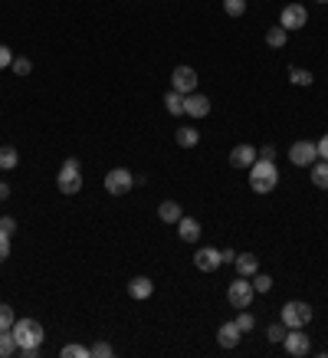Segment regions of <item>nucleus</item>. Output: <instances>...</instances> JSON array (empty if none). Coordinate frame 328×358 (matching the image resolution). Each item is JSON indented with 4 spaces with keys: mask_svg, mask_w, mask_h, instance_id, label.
Masks as SVG:
<instances>
[{
    "mask_svg": "<svg viewBox=\"0 0 328 358\" xmlns=\"http://www.w3.org/2000/svg\"><path fill=\"white\" fill-rule=\"evenodd\" d=\"M10 332H14L16 345H20V352H16V355H23V358L36 355V352H40V345H43V339H46L43 326H40L36 319H16Z\"/></svg>",
    "mask_w": 328,
    "mask_h": 358,
    "instance_id": "nucleus-1",
    "label": "nucleus"
},
{
    "mask_svg": "<svg viewBox=\"0 0 328 358\" xmlns=\"http://www.w3.org/2000/svg\"><path fill=\"white\" fill-rule=\"evenodd\" d=\"M276 184H279V168H276V161L256 158L253 168H250V188H253L256 194H269V191H276Z\"/></svg>",
    "mask_w": 328,
    "mask_h": 358,
    "instance_id": "nucleus-2",
    "label": "nucleus"
},
{
    "mask_svg": "<svg viewBox=\"0 0 328 358\" xmlns=\"http://www.w3.org/2000/svg\"><path fill=\"white\" fill-rule=\"evenodd\" d=\"M82 164H79V158H66L60 168V175H56V188H60V194H79L82 191Z\"/></svg>",
    "mask_w": 328,
    "mask_h": 358,
    "instance_id": "nucleus-3",
    "label": "nucleus"
},
{
    "mask_svg": "<svg viewBox=\"0 0 328 358\" xmlns=\"http://www.w3.org/2000/svg\"><path fill=\"white\" fill-rule=\"evenodd\" d=\"M279 322L285 328H305L312 322V306L302 302V299H289L283 306V313H279Z\"/></svg>",
    "mask_w": 328,
    "mask_h": 358,
    "instance_id": "nucleus-4",
    "label": "nucleus"
},
{
    "mask_svg": "<svg viewBox=\"0 0 328 358\" xmlns=\"http://www.w3.org/2000/svg\"><path fill=\"white\" fill-rule=\"evenodd\" d=\"M253 296H256V289H253V283H250V276H237L233 283L226 286V299H230V306L233 309H250V302H253Z\"/></svg>",
    "mask_w": 328,
    "mask_h": 358,
    "instance_id": "nucleus-5",
    "label": "nucleus"
},
{
    "mask_svg": "<svg viewBox=\"0 0 328 358\" xmlns=\"http://www.w3.org/2000/svg\"><path fill=\"white\" fill-rule=\"evenodd\" d=\"M134 188V175L128 171V168H112L108 175H105V191L112 197H121V194H128Z\"/></svg>",
    "mask_w": 328,
    "mask_h": 358,
    "instance_id": "nucleus-6",
    "label": "nucleus"
},
{
    "mask_svg": "<svg viewBox=\"0 0 328 358\" xmlns=\"http://www.w3.org/2000/svg\"><path fill=\"white\" fill-rule=\"evenodd\" d=\"M289 161L296 164V168H312V164L318 161V148H315V142H309V138L292 142V148H289Z\"/></svg>",
    "mask_w": 328,
    "mask_h": 358,
    "instance_id": "nucleus-7",
    "label": "nucleus"
},
{
    "mask_svg": "<svg viewBox=\"0 0 328 358\" xmlns=\"http://www.w3.org/2000/svg\"><path fill=\"white\" fill-rule=\"evenodd\" d=\"M283 348L292 358H305L309 352H312V339H309L302 328H289V332H285V339H283Z\"/></svg>",
    "mask_w": 328,
    "mask_h": 358,
    "instance_id": "nucleus-8",
    "label": "nucleus"
},
{
    "mask_svg": "<svg viewBox=\"0 0 328 358\" xmlns=\"http://www.w3.org/2000/svg\"><path fill=\"white\" fill-rule=\"evenodd\" d=\"M305 23H309V10L302 3H285L283 14H279V27H285V30H302Z\"/></svg>",
    "mask_w": 328,
    "mask_h": 358,
    "instance_id": "nucleus-9",
    "label": "nucleus"
},
{
    "mask_svg": "<svg viewBox=\"0 0 328 358\" xmlns=\"http://www.w3.org/2000/svg\"><path fill=\"white\" fill-rule=\"evenodd\" d=\"M171 89L180 92V96H191L197 89V73L191 66H178L174 73H171Z\"/></svg>",
    "mask_w": 328,
    "mask_h": 358,
    "instance_id": "nucleus-10",
    "label": "nucleus"
},
{
    "mask_svg": "<svg viewBox=\"0 0 328 358\" xmlns=\"http://www.w3.org/2000/svg\"><path fill=\"white\" fill-rule=\"evenodd\" d=\"M194 267L200 269V273H217V269L224 267V256H220L217 247H200L194 254Z\"/></svg>",
    "mask_w": 328,
    "mask_h": 358,
    "instance_id": "nucleus-11",
    "label": "nucleus"
},
{
    "mask_svg": "<svg viewBox=\"0 0 328 358\" xmlns=\"http://www.w3.org/2000/svg\"><path fill=\"white\" fill-rule=\"evenodd\" d=\"M184 115H191V119H207L210 115V99L207 96H200V92L184 96Z\"/></svg>",
    "mask_w": 328,
    "mask_h": 358,
    "instance_id": "nucleus-12",
    "label": "nucleus"
},
{
    "mask_svg": "<svg viewBox=\"0 0 328 358\" xmlns=\"http://www.w3.org/2000/svg\"><path fill=\"white\" fill-rule=\"evenodd\" d=\"M256 158H259V151H256L253 145H237V148L230 151V164H233L237 171H243V168L250 171V168H253V161H256Z\"/></svg>",
    "mask_w": 328,
    "mask_h": 358,
    "instance_id": "nucleus-13",
    "label": "nucleus"
},
{
    "mask_svg": "<svg viewBox=\"0 0 328 358\" xmlns=\"http://www.w3.org/2000/svg\"><path fill=\"white\" fill-rule=\"evenodd\" d=\"M217 342H220V348H237L243 342V332H239L237 322H224L217 328Z\"/></svg>",
    "mask_w": 328,
    "mask_h": 358,
    "instance_id": "nucleus-14",
    "label": "nucleus"
},
{
    "mask_svg": "<svg viewBox=\"0 0 328 358\" xmlns=\"http://www.w3.org/2000/svg\"><path fill=\"white\" fill-rule=\"evenodd\" d=\"M178 237L184 240V243H197V240H200V221L184 214V217L178 221Z\"/></svg>",
    "mask_w": 328,
    "mask_h": 358,
    "instance_id": "nucleus-15",
    "label": "nucleus"
},
{
    "mask_svg": "<svg viewBox=\"0 0 328 358\" xmlns=\"http://www.w3.org/2000/svg\"><path fill=\"white\" fill-rule=\"evenodd\" d=\"M233 267H237V276H253V273H259V256L256 254H237Z\"/></svg>",
    "mask_w": 328,
    "mask_h": 358,
    "instance_id": "nucleus-16",
    "label": "nucleus"
},
{
    "mask_svg": "<svg viewBox=\"0 0 328 358\" xmlns=\"http://www.w3.org/2000/svg\"><path fill=\"white\" fill-rule=\"evenodd\" d=\"M154 293V283H151L148 276H134L132 283H128V296L132 299H151Z\"/></svg>",
    "mask_w": 328,
    "mask_h": 358,
    "instance_id": "nucleus-17",
    "label": "nucleus"
},
{
    "mask_svg": "<svg viewBox=\"0 0 328 358\" xmlns=\"http://www.w3.org/2000/svg\"><path fill=\"white\" fill-rule=\"evenodd\" d=\"M158 217H161V224H178L180 217H184V210H180L178 201H161V208H158Z\"/></svg>",
    "mask_w": 328,
    "mask_h": 358,
    "instance_id": "nucleus-18",
    "label": "nucleus"
},
{
    "mask_svg": "<svg viewBox=\"0 0 328 358\" xmlns=\"http://www.w3.org/2000/svg\"><path fill=\"white\" fill-rule=\"evenodd\" d=\"M174 142H178L180 148H194L197 142H200V132H197V128H191V125H184V128H178V132H174Z\"/></svg>",
    "mask_w": 328,
    "mask_h": 358,
    "instance_id": "nucleus-19",
    "label": "nucleus"
},
{
    "mask_svg": "<svg viewBox=\"0 0 328 358\" xmlns=\"http://www.w3.org/2000/svg\"><path fill=\"white\" fill-rule=\"evenodd\" d=\"M289 82L305 89V86H312V82H315V76L309 73V69H302V66H289Z\"/></svg>",
    "mask_w": 328,
    "mask_h": 358,
    "instance_id": "nucleus-20",
    "label": "nucleus"
},
{
    "mask_svg": "<svg viewBox=\"0 0 328 358\" xmlns=\"http://www.w3.org/2000/svg\"><path fill=\"white\" fill-rule=\"evenodd\" d=\"M16 164H20V151H16L14 145H3V148H0V168H3V171H14Z\"/></svg>",
    "mask_w": 328,
    "mask_h": 358,
    "instance_id": "nucleus-21",
    "label": "nucleus"
},
{
    "mask_svg": "<svg viewBox=\"0 0 328 358\" xmlns=\"http://www.w3.org/2000/svg\"><path fill=\"white\" fill-rule=\"evenodd\" d=\"M309 171H312V184H315V188L328 191V161H315Z\"/></svg>",
    "mask_w": 328,
    "mask_h": 358,
    "instance_id": "nucleus-22",
    "label": "nucleus"
},
{
    "mask_svg": "<svg viewBox=\"0 0 328 358\" xmlns=\"http://www.w3.org/2000/svg\"><path fill=\"white\" fill-rule=\"evenodd\" d=\"M285 40H289V30H285V27H269L266 30V43L272 46V49H283Z\"/></svg>",
    "mask_w": 328,
    "mask_h": 358,
    "instance_id": "nucleus-23",
    "label": "nucleus"
},
{
    "mask_svg": "<svg viewBox=\"0 0 328 358\" xmlns=\"http://www.w3.org/2000/svg\"><path fill=\"white\" fill-rule=\"evenodd\" d=\"M20 352V345H16L14 332H0V358H10Z\"/></svg>",
    "mask_w": 328,
    "mask_h": 358,
    "instance_id": "nucleus-24",
    "label": "nucleus"
},
{
    "mask_svg": "<svg viewBox=\"0 0 328 358\" xmlns=\"http://www.w3.org/2000/svg\"><path fill=\"white\" fill-rule=\"evenodd\" d=\"M164 109H167L171 115H184V96L171 89L167 96H164Z\"/></svg>",
    "mask_w": 328,
    "mask_h": 358,
    "instance_id": "nucleus-25",
    "label": "nucleus"
},
{
    "mask_svg": "<svg viewBox=\"0 0 328 358\" xmlns=\"http://www.w3.org/2000/svg\"><path fill=\"white\" fill-rule=\"evenodd\" d=\"M14 322H16L14 309H10L7 302H0V332H10V328H14Z\"/></svg>",
    "mask_w": 328,
    "mask_h": 358,
    "instance_id": "nucleus-26",
    "label": "nucleus"
},
{
    "mask_svg": "<svg viewBox=\"0 0 328 358\" xmlns=\"http://www.w3.org/2000/svg\"><path fill=\"white\" fill-rule=\"evenodd\" d=\"M233 322L239 326V332H243V335H246V332H253V328H256V319H253L250 313H246V309H239V315L233 319Z\"/></svg>",
    "mask_w": 328,
    "mask_h": 358,
    "instance_id": "nucleus-27",
    "label": "nucleus"
},
{
    "mask_svg": "<svg viewBox=\"0 0 328 358\" xmlns=\"http://www.w3.org/2000/svg\"><path fill=\"white\" fill-rule=\"evenodd\" d=\"M224 14L226 16H243L246 14V0H224Z\"/></svg>",
    "mask_w": 328,
    "mask_h": 358,
    "instance_id": "nucleus-28",
    "label": "nucleus"
},
{
    "mask_svg": "<svg viewBox=\"0 0 328 358\" xmlns=\"http://www.w3.org/2000/svg\"><path fill=\"white\" fill-rule=\"evenodd\" d=\"M253 289L256 293H269L272 289V276L269 273H253Z\"/></svg>",
    "mask_w": 328,
    "mask_h": 358,
    "instance_id": "nucleus-29",
    "label": "nucleus"
},
{
    "mask_svg": "<svg viewBox=\"0 0 328 358\" xmlns=\"http://www.w3.org/2000/svg\"><path fill=\"white\" fill-rule=\"evenodd\" d=\"M10 69H14L16 76H30V73H33V63L27 60V56H14V63H10Z\"/></svg>",
    "mask_w": 328,
    "mask_h": 358,
    "instance_id": "nucleus-30",
    "label": "nucleus"
},
{
    "mask_svg": "<svg viewBox=\"0 0 328 358\" xmlns=\"http://www.w3.org/2000/svg\"><path fill=\"white\" fill-rule=\"evenodd\" d=\"M285 332H289V328H285L283 322H272V326L266 328V339H269V342H279V345H283V339H285Z\"/></svg>",
    "mask_w": 328,
    "mask_h": 358,
    "instance_id": "nucleus-31",
    "label": "nucleus"
},
{
    "mask_svg": "<svg viewBox=\"0 0 328 358\" xmlns=\"http://www.w3.org/2000/svg\"><path fill=\"white\" fill-rule=\"evenodd\" d=\"M89 355H92V358H112V355H115V348H112L108 342H95V345L89 348Z\"/></svg>",
    "mask_w": 328,
    "mask_h": 358,
    "instance_id": "nucleus-32",
    "label": "nucleus"
},
{
    "mask_svg": "<svg viewBox=\"0 0 328 358\" xmlns=\"http://www.w3.org/2000/svg\"><path fill=\"white\" fill-rule=\"evenodd\" d=\"M60 355L62 358H89V348H86V345H66Z\"/></svg>",
    "mask_w": 328,
    "mask_h": 358,
    "instance_id": "nucleus-33",
    "label": "nucleus"
},
{
    "mask_svg": "<svg viewBox=\"0 0 328 358\" xmlns=\"http://www.w3.org/2000/svg\"><path fill=\"white\" fill-rule=\"evenodd\" d=\"M10 63H14V49H10V46H3V43H0V69H7Z\"/></svg>",
    "mask_w": 328,
    "mask_h": 358,
    "instance_id": "nucleus-34",
    "label": "nucleus"
},
{
    "mask_svg": "<svg viewBox=\"0 0 328 358\" xmlns=\"http://www.w3.org/2000/svg\"><path fill=\"white\" fill-rule=\"evenodd\" d=\"M7 256H10V234H3V230H0V263H3Z\"/></svg>",
    "mask_w": 328,
    "mask_h": 358,
    "instance_id": "nucleus-35",
    "label": "nucleus"
},
{
    "mask_svg": "<svg viewBox=\"0 0 328 358\" xmlns=\"http://www.w3.org/2000/svg\"><path fill=\"white\" fill-rule=\"evenodd\" d=\"M0 230L14 237V234H16V221H14V217H7V214H3V217H0Z\"/></svg>",
    "mask_w": 328,
    "mask_h": 358,
    "instance_id": "nucleus-36",
    "label": "nucleus"
},
{
    "mask_svg": "<svg viewBox=\"0 0 328 358\" xmlns=\"http://www.w3.org/2000/svg\"><path fill=\"white\" fill-rule=\"evenodd\" d=\"M315 148H318V158H322V161H328V132L322 135L318 142H315Z\"/></svg>",
    "mask_w": 328,
    "mask_h": 358,
    "instance_id": "nucleus-37",
    "label": "nucleus"
},
{
    "mask_svg": "<svg viewBox=\"0 0 328 358\" xmlns=\"http://www.w3.org/2000/svg\"><path fill=\"white\" fill-rule=\"evenodd\" d=\"M259 158H266V161H272V158H276V148H272V145H266V148H259Z\"/></svg>",
    "mask_w": 328,
    "mask_h": 358,
    "instance_id": "nucleus-38",
    "label": "nucleus"
},
{
    "mask_svg": "<svg viewBox=\"0 0 328 358\" xmlns=\"http://www.w3.org/2000/svg\"><path fill=\"white\" fill-rule=\"evenodd\" d=\"M220 256H224V263H233V260H237V250L226 247V250H220Z\"/></svg>",
    "mask_w": 328,
    "mask_h": 358,
    "instance_id": "nucleus-39",
    "label": "nucleus"
},
{
    "mask_svg": "<svg viewBox=\"0 0 328 358\" xmlns=\"http://www.w3.org/2000/svg\"><path fill=\"white\" fill-rule=\"evenodd\" d=\"M7 197H10V184H3V181H0V201H7Z\"/></svg>",
    "mask_w": 328,
    "mask_h": 358,
    "instance_id": "nucleus-40",
    "label": "nucleus"
},
{
    "mask_svg": "<svg viewBox=\"0 0 328 358\" xmlns=\"http://www.w3.org/2000/svg\"><path fill=\"white\" fill-rule=\"evenodd\" d=\"M318 3H328V0H318Z\"/></svg>",
    "mask_w": 328,
    "mask_h": 358,
    "instance_id": "nucleus-41",
    "label": "nucleus"
}]
</instances>
